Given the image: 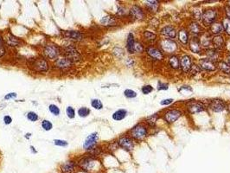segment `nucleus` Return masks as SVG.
<instances>
[{"mask_svg":"<svg viewBox=\"0 0 230 173\" xmlns=\"http://www.w3.org/2000/svg\"><path fill=\"white\" fill-rule=\"evenodd\" d=\"M61 169L63 173H73L75 170V163L73 161H68L63 164Z\"/></svg>","mask_w":230,"mask_h":173,"instance_id":"obj_19","label":"nucleus"},{"mask_svg":"<svg viewBox=\"0 0 230 173\" xmlns=\"http://www.w3.org/2000/svg\"><path fill=\"white\" fill-rule=\"evenodd\" d=\"M90 113V110L87 107H81L78 111V114L81 117H87Z\"/></svg>","mask_w":230,"mask_h":173,"instance_id":"obj_37","label":"nucleus"},{"mask_svg":"<svg viewBox=\"0 0 230 173\" xmlns=\"http://www.w3.org/2000/svg\"><path fill=\"white\" fill-rule=\"evenodd\" d=\"M210 30L214 34H220L223 30L222 24L219 23H214L210 25Z\"/></svg>","mask_w":230,"mask_h":173,"instance_id":"obj_27","label":"nucleus"},{"mask_svg":"<svg viewBox=\"0 0 230 173\" xmlns=\"http://www.w3.org/2000/svg\"><path fill=\"white\" fill-rule=\"evenodd\" d=\"M59 48L56 47L54 44H48L44 48V54L47 57H49L51 60H55L59 55Z\"/></svg>","mask_w":230,"mask_h":173,"instance_id":"obj_4","label":"nucleus"},{"mask_svg":"<svg viewBox=\"0 0 230 173\" xmlns=\"http://www.w3.org/2000/svg\"><path fill=\"white\" fill-rule=\"evenodd\" d=\"M134 44H135L134 36L132 33H130L128 35L127 42H126V48L129 53H134Z\"/></svg>","mask_w":230,"mask_h":173,"instance_id":"obj_24","label":"nucleus"},{"mask_svg":"<svg viewBox=\"0 0 230 173\" xmlns=\"http://www.w3.org/2000/svg\"><path fill=\"white\" fill-rule=\"evenodd\" d=\"M169 64L170 65V67H171L172 69H177L179 68V66H180V61L178 60L177 56L173 55V56H171V57L170 58Z\"/></svg>","mask_w":230,"mask_h":173,"instance_id":"obj_30","label":"nucleus"},{"mask_svg":"<svg viewBox=\"0 0 230 173\" xmlns=\"http://www.w3.org/2000/svg\"><path fill=\"white\" fill-rule=\"evenodd\" d=\"M55 145H59V146H67L68 145V142L65 140H61V139H55L54 140Z\"/></svg>","mask_w":230,"mask_h":173,"instance_id":"obj_47","label":"nucleus"},{"mask_svg":"<svg viewBox=\"0 0 230 173\" xmlns=\"http://www.w3.org/2000/svg\"><path fill=\"white\" fill-rule=\"evenodd\" d=\"M146 6L152 12L157 11L158 9V1H146Z\"/></svg>","mask_w":230,"mask_h":173,"instance_id":"obj_28","label":"nucleus"},{"mask_svg":"<svg viewBox=\"0 0 230 173\" xmlns=\"http://www.w3.org/2000/svg\"><path fill=\"white\" fill-rule=\"evenodd\" d=\"M204 110V106L203 104L199 102V101H190L189 102L188 104V111L194 114V113H201L202 111Z\"/></svg>","mask_w":230,"mask_h":173,"instance_id":"obj_10","label":"nucleus"},{"mask_svg":"<svg viewBox=\"0 0 230 173\" xmlns=\"http://www.w3.org/2000/svg\"><path fill=\"white\" fill-rule=\"evenodd\" d=\"M130 16L133 17V19L136 20H141L144 18L145 17V13L143 11V10L138 5H134L131 8L130 10Z\"/></svg>","mask_w":230,"mask_h":173,"instance_id":"obj_13","label":"nucleus"},{"mask_svg":"<svg viewBox=\"0 0 230 173\" xmlns=\"http://www.w3.org/2000/svg\"><path fill=\"white\" fill-rule=\"evenodd\" d=\"M65 36H68V37H69L70 39L76 40V41L82 40V38H83V35L81 34V32H79V31H74V30L65 32Z\"/></svg>","mask_w":230,"mask_h":173,"instance_id":"obj_23","label":"nucleus"},{"mask_svg":"<svg viewBox=\"0 0 230 173\" xmlns=\"http://www.w3.org/2000/svg\"><path fill=\"white\" fill-rule=\"evenodd\" d=\"M98 140V134L97 132H94L90 134L87 138H86L85 142H84L83 147L86 150H92V148L95 145L96 142Z\"/></svg>","mask_w":230,"mask_h":173,"instance_id":"obj_11","label":"nucleus"},{"mask_svg":"<svg viewBox=\"0 0 230 173\" xmlns=\"http://www.w3.org/2000/svg\"><path fill=\"white\" fill-rule=\"evenodd\" d=\"M131 135L135 139L141 140L146 137L147 129L142 125H138L134 126L131 130Z\"/></svg>","mask_w":230,"mask_h":173,"instance_id":"obj_2","label":"nucleus"},{"mask_svg":"<svg viewBox=\"0 0 230 173\" xmlns=\"http://www.w3.org/2000/svg\"><path fill=\"white\" fill-rule=\"evenodd\" d=\"M27 118H28L29 120L32 121V122H35L38 119V115L34 113V112H29L28 114H27Z\"/></svg>","mask_w":230,"mask_h":173,"instance_id":"obj_41","label":"nucleus"},{"mask_svg":"<svg viewBox=\"0 0 230 173\" xmlns=\"http://www.w3.org/2000/svg\"><path fill=\"white\" fill-rule=\"evenodd\" d=\"M100 23L104 26H113L116 24V20L113 17L106 16L100 19Z\"/></svg>","mask_w":230,"mask_h":173,"instance_id":"obj_21","label":"nucleus"},{"mask_svg":"<svg viewBox=\"0 0 230 173\" xmlns=\"http://www.w3.org/2000/svg\"><path fill=\"white\" fill-rule=\"evenodd\" d=\"M146 52L148 55H150L152 58L155 59V60L161 61L164 58V55H163L162 51H161L160 49H158V48H155V47H148L146 48Z\"/></svg>","mask_w":230,"mask_h":173,"instance_id":"obj_14","label":"nucleus"},{"mask_svg":"<svg viewBox=\"0 0 230 173\" xmlns=\"http://www.w3.org/2000/svg\"><path fill=\"white\" fill-rule=\"evenodd\" d=\"M199 66H200L201 69H204V70H208V71H214L216 69L215 63L212 62V61H210L208 58L200 60Z\"/></svg>","mask_w":230,"mask_h":173,"instance_id":"obj_15","label":"nucleus"},{"mask_svg":"<svg viewBox=\"0 0 230 173\" xmlns=\"http://www.w3.org/2000/svg\"><path fill=\"white\" fill-rule=\"evenodd\" d=\"M222 27L225 32L230 36V20L228 17H225L222 21Z\"/></svg>","mask_w":230,"mask_h":173,"instance_id":"obj_35","label":"nucleus"},{"mask_svg":"<svg viewBox=\"0 0 230 173\" xmlns=\"http://www.w3.org/2000/svg\"><path fill=\"white\" fill-rule=\"evenodd\" d=\"M33 68L38 72H47L49 69V64L46 60L42 58H37L33 62Z\"/></svg>","mask_w":230,"mask_h":173,"instance_id":"obj_5","label":"nucleus"},{"mask_svg":"<svg viewBox=\"0 0 230 173\" xmlns=\"http://www.w3.org/2000/svg\"><path fill=\"white\" fill-rule=\"evenodd\" d=\"M212 42V41L210 40V36L209 34H203L201 37V45L203 48H209L210 43Z\"/></svg>","mask_w":230,"mask_h":173,"instance_id":"obj_29","label":"nucleus"},{"mask_svg":"<svg viewBox=\"0 0 230 173\" xmlns=\"http://www.w3.org/2000/svg\"><path fill=\"white\" fill-rule=\"evenodd\" d=\"M49 111L54 114V115H59L60 113V109L56 105H50L49 106Z\"/></svg>","mask_w":230,"mask_h":173,"instance_id":"obj_43","label":"nucleus"},{"mask_svg":"<svg viewBox=\"0 0 230 173\" xmlns=\"http://www.w3.org/2000/svg\"><path fill=\"white\" fill-rule=\"evenodd\" d=\"M226 14H227V17L230 20V7L227 6L226 7Z\"/></svg>","mask_w":230,"mask_h":173,"instance_id":"obj_53","label":"nucleus"},{"mask_svg":"<svg viewBox=\"0 0 230 173\" xmlns=\"http://www.w3.org/2000/svg\"><path fill=\"white\" fill-rule=\"evenodd\" d=\"M227 63H228V64L230 66V55L227 57Z\"/></svg>","mask_w":230,"mask_h":173,"instance_id":"obj_55","label":"nucleus"},{"mask_svg":"<svg viewBox=\"0 0 230 173\" xmlns=\"http://www.w3.org/2000/svg\"><path fill=\"white\" fill-rule=\"evenodd\" d=\"M172 102H173V99H166V100H163L162 101H160V104L163 106H167Z\"/></svg>","mask_w":230,"mask_h":173,"instance_id":"obj_49","label":"nucleus"},{"mask_svg":"<svg viewBox=\"0 0 230 173\" xmlns=\"http://www.w3.org/2000/svg\"><path fill=\"white\" fill-rule=\"evenodd\" d=\"M72 63L73 62H71L69 58L67 57H63V58H60L58 60H56V65L57 68H60V69H69L72 66Z\"/></svg>","mask_w":230,"mask_h":173,"instance_id":"obj_18","label":"nucleus"},{"mask_svg":"<svg viewBox=\"0 0 230 173\" xmlns=\"http://www.w3.org/2000/svg\"><path fill=\"white\" fill-rule=\"evenodd\" d=\"M207 55H208V59H209L212 62H216L218 60L219 57V53L216 49H208L207 50Z\"/></svg>","mask_w":230,"mask_h":173,"instance_id":"obj_26","label":"nucleus"},{"mask_svg":"<svg viewBox=\"0 0 230 173\" xmlns=\"http://www.w3.org/2000/svg\"><path fill=\"white\" fill-rule=\"evenodd\" d=\"M169 88V85L167 83H163V82H158V90H167Z\"/></svg>","mask_w":230,"mask_h":173,"instance_id":"obj_48","label":"nucleus"},{"mask_svg":"<svg viewBox=\"0 0 230 173\" xmlns=\"http://www.w3.org/2000/svg\"><path fill=\"white\" fill-rule=\"evenodd\" d=\"M180 67L184 72H188L192 68L191 59L189 55H183L180 60Z\"/></svg>","mask_w":230,"mask_h":173,"instance_id":"obj_16","label":"nucleus"},{"mask_svg":"<svg viewBox=\"0 0 230 173\" xmlns=\"http://www.w3.org/2000/svg\"><path fill=\"white\" fill-rule=\"evenodd\" d=\"M4 121H5V124L9 125L11 123L12 119H11V118L10 117V116H5V117L4 118Z\"/></svg>","mask_w":230,"mask_h":173,"instance_id":"obj_51","label":"nucleus"},{"mask_svg":"<svg viewBox=\"0 0 230 173\" xmlns=\"http://www.w3.org/2000/svg\"><path fill=\"white\" fill-rule=\"evenodd\" d=\"M212 43L213 45L215 46V48H217V49H221L224 47V39L222 36L220 35H217L216 36H214L212 38Z\"/></svg>","mask_w":230,"mask_h":173,"instance_id":"obj_20","label":"nucleus"},{"mask_svg":"<svg viewBox=\"0 0 230 173\" xmlns=\"http://www.w3.org/2000/svg\"><path fill=\"white\" fill-rule=\"evenodd\" d=\"M178 36H179V40L183 44H187L188 43L189 40V36L188 32L184 29H181L179 31V34H178Z\"/></svg>","mask_w":230,"mask_h":173,"instance_id":"obj_31","label":"nucleus"},{"mask_svg":"<svg viewBox=\"0 0 230 173\" xmlns=\"http://www.w3.org/2000/svg\"><path fill=\"white\" fill-rule=\"evenodd\" d=\"M66 113H67V115H68V117L69 118V119L75 118V109L72 107H68L67 109H66Z\"/></svg>","mask_w":230,"mask_h":173,"instance_id":"obj_42","label":"nucleus"},{"mask_svg":"<svg viewBox=\"0 0 230 173\" xmlns=\"http://www.w3.org/2000/svg\"><path fill=\"white\" fill-rule=\"evenodd\" d=\"M218 66H219L220 69L223 71L224 73H226V74H229L230 73V66L227 62H220L218 63Z\"/></svg>","mask_w":230,"mask_h":173,"instance_id":"obj_34","label":"nucleus"},{"mask_svg":"<svg viewBox=\"0 0 230 173\" xmlns=\"http://www.w3.org/2000/svg\"><path fill=\"white\" fill-rule=\"evenodd\" d=\"M152 91H153V88H152V86H150V85L144 86V87L142 88V93H143L144 94H150V93L152 92Z\"/></svg>","mask_w":230,"mask_h":173,"instance_id":"obj_45","label":"nucleus"},{"mask_svg":"<svg viewBox=\"0 0 230 173\" xmlns=\"http://www.w3.org/2000/svg\"><path fill=\"white\" fill-rule=\"evenodd\" d=\"M65 55H67V58H69L71 62H78L81 60L80 53L72 46L68 47L65 49Z\"/></svg>","mask_w":230,"mask_h":173,"instance_id":"obj_8","label":"nucleus"},{"mask_svg":"<svg viewBox=\"0 0 230 173\" xmlns=\"http://www.w3.org/2000/svg\"><path fill=\"white\" fill-rule=\"evenodd\" d=\"M144 36H145V37L146 38L147 40H149V41H154L156 39V37H157L156 34H154V33L151 32V31H145Z\"/></svg>","mask_w":230,"mask_h":173,"instance_id":"obj_40","label":"nucleus"},{"mask_svg":"<svg viewBox=\"0 0 230 173\" xmlns=\"http://www.w3.org/2000/svg\"><path fill=\"white\" fill-rule=\"evenodd\" d=\"M157 119H158V115H157V114H153V115H152V116H149V117L146 119L147 122L151 125H154V124H155L156 121H157Z\"/></svg>","mask_w":230,"mask_h":173,"instance_id":"obj_44","label":"nucleus"},{"mask_svg":"<svg viewBox=\"0 0 230 173\" xmlns=\"http://www.w3.org/2000/svg\"><path fill=\"white\" fill-rule=\"evenodd\" d=\"M127 115V112L125 109H119V110L116 111L113 114H112V119L114 120H117V121H119V120H122L124 119L126 116Z\"/></svg>","mask_w":230,"mask_h":173,"instance_id":"obj_25","label":"nucleus"},{"mask_svg":"<svg viewBox=\"0 0 230 173\" xmlns=\"http://www.w3.org/2000/svg\"><path fill=\"white\" fill-rule=\"evenodd\" d=\"M2 44H3V39H2V37L0 36V46H2Z\"/></svg>","mask_w":230,"mask_h":173,"instance_id":"obj_57","label":"nucleus"},{"mask_svg":"<svg viewBox=\"0 0 230 173\" xmlns=\"http://www.w3.org/2000/svg\"><path fill=\"white\" fill-rule=\"evenodd\" d=\"M119 145L120 147L125 149L126 151H132L134 147V143L133 141L128 137H122L119 139Z\"/></svg>","mask_w":230,"mask_h":173,"instance_id":"obj_12","label":"nucleus"},{"mask_svg":"<svg viewBox=\"0 0 230 173\" xmlns=\"http://www.w3.org/2000/svg\"><path fill=\"white\" fill-rule=\"evenodd\" d=\"M189 29L190 32L193 33V34L197 35L199 34V33H201V27H200V25H199L198 23H191Z\"/></svg>","mask_w":230,"mask_h":173,"instance_id":"obj_32","label":"nucleus"},{"mask_svg":"<svg viewBox=\"0 0 230 173\" xmlns=\"http://www.w3.org/2000/svg\"><path fill=\"white\" fill-rule=\"evenodd\" d=\"M161 34L169 39H174L176 36V31L172 26H165L161 29Z\"/></svg>","mask_w":230,"mask_h":173,"instance_id":"obj_17","label":"nucleus"},{"mask_svg":"<svg viewBox=\"0 0 230 173\" xmlns=\"http://www.w3.org/2000/svg\"><path fill=\"white\" fill-rule=\"evenodd\" d=\"M229 7H230V1H229Z\"/></svg>","mask_w":230,"mask_h":173,"instance_id":"obj_59","label":"nucleus"},{"mask_svg":"<svg viewBox=\"0 0 230 173\" xmlns=\"http://www.w3.org/2000/svg\"><path fill=\"white\" fill-rule=\"evenodd\" d=\"M78 165L81 169H83L84 171H91L96 166V161L92 158H83L79 161Z\"/></svg>","mask_w":230,"mask_h":173,"instance_id":"obj_3","label":"nucleus"},{"mask_svg":"<svg viewBox=\"0 0 230 173\" xmlns=\"http://www.w3.org/2000/svg\"><path fill=\"white\" fill-rule=\"evenodd\" d=\"M143 45L140 43V42H135L134 44V52H139V53H141L143 51Z\"/></svg>","mask_w":230,"mask_h":173,"instance_id":"obj_46","label":"nucleus"},{"mask_svg":"<svg viewBox=\"0 0 230 173\" xmlns=\"http://www.w3.org/2000/svg\"><path fill=\"white\" fill-rule=\"evenodd\" d=\"M200 42L196 38H192L189 42V48L192 52L194 53H200L201 51V46Z\"/></svg>","mask_w":230,"mask_h":173,"instance_id":"obj_22","label":"nucleus"},{"mask_svg":"<svg viewBox=\"0 0 230 173\" xmlns=\"http://www.w3.org/2000/svg\"><path fill=\"white\" fill-rule=\"evenodd\" d=\"M5 48H4L3 46H0V57H1L2 55H5Z\"/></svg>","mask_w":230,"mask_h":173,"instance_id":"obj_54","label":"nucleus"},{"mask_svg":"<svg viewBox=\"0 0 230 173\" xmlns=\"http://www.w3.org/2000/svg\"><path fill=\"white\" fill-rule=\"evenodd\" d=\"M161 48L166 53H172L176 49V43L170 39H165L161 42Z\"/></svg>","mask_w":230,"mask_h":173,"instance_id":"obj_7","label":"nucleus"},{"mask_svg":"<svg viewBox=\"0 0 230 173\" xmlns=\"http://www.w3.org/2000/svg\"><path fill=\"white\" fill-rule=\"evenodd\" d=\"M124 94H125V96H126V98H129V99H133V98H135V97L137 96V93L132 89L125 90Z\"/></svg>","mask_w":230,"mask_h":173,"instance_id":"obj_38","label":"nucleus"},{"mask_svg":"<svg viewBox=\"0 0 230 173\" xmlns=\"http://www.w3.org/2000/svg\"><path fill=\"white\" fill-rule=\"evenodd\" d=\"M117 14H118L119 16H123V15H125V14H126V11H125V9H124V8L119 7V11H117Z\"/></svg>","mask_w":230,"mask_h":173,"instance_id":"obj_52","label":"nucleus"},{"mask_svg":"<svg viewBox=\"0 0 230 173\" xmlns=\"http://www.w3.org/2000/svg\"><path fill=\"white\" fill-rule=\"evenodd\" d=\"M30 148H31V151H32V152H35V153H36V151H35V148H34L33 146H30Z\"/></svg>","mask_w":230,"mask_h":173,"instance_id":"obj_56","label":"nucleus"},{"mask_svg":"<svg viewBox=\"0 0 230 173\" xmlns=\"http://www.w3.org/2000/svg\"><path fill=\"white\" fill-rule=\"evenodd\" d=\"M209 108L213 112L220 113V112H222V111L225 110L226 105L222 100H213L209 103Z\"/></svg>","mask_w":230,"mask_h":173,"instance_id":"obj_9","label":"nucleus"},{"mask_svg":"<svg viewBox=\"0 0 230 173\" xmlns=\"http://www.w3.org/2000/svg\"><path fill=\"white\" fill-rule=\"evenodd\" d=\"M182 115L181 112L179 110H176V109H172V110H169L168 112L165 113L164 114V119L165 121L170 124V123H173L176 120H177L180 116Z\"/></svg>","mask_w":230,"mask_h":173,"instance_id":"obj_6","label":"nucleus"},{"mask_svg":"<svg viewBox=\"0 0 230 173\" xmlns=\"http://www.w3.org/2000/svg\"><path fill=\"white\" fill-rule=\"evenodd\" d=\"M16 97H17V94H16V93H10V94H8L7 95H5V100H9V99L16 98Z\"/></svg>","mask_w":230,"mask_h":173,"instance_id":"obj_50","label":"nucleus"},{"mask_svg":"<svg viewBox=\"0 0 230 173\" xmlns=\"http://www.w3.org/2000/svg\"><path fill=\"white\" fill-rule=\"evenodd\" d=\"M42 127L45 130V131H49L52 129L53 127V125L52 123L49 121V120H43L42 122Z\"/></svg>","mask_w":230,"mask_h":173,"instance_id":"obj_39","label":"nucleus"},{"mask_svg":"<svg viewBox=\"0 0 230 173\" xmlns=\"http://www.w3.org/2000/svg\"><path fill=\"white\" fill-rule=\"evenodd\" d=\"M228 110H229V112H230V105H229V107H228Z\"/></svg>","mask_w":230,"mask_h":173,"instance_id":"obj_58","label":"nucleus"},{"mask_svg":"<svg viewBox=\"0 0 230 173\" xmlns=\"http://www.w3.org/2000/svg\"><path fill=\"white\" fill-rule=\"evenodd\" d=\"M217 18V11L214 9L206 10L202 15V21L204 25H211Z\"/></svg>","mask_w":230,"mask_h":173,"instance_id":"obj_1","label":"nucleus"},{"mask_svg":"<svg viewBox=\"0 0 230 173\" xmlns=\"http://www.w3.org/2000/svg\"><path fill=\"white\" fill-rule=\"evenodd\" d=\"M6 42H7V43L10 46H17V45H19V43H20L19 40H17L15 36H12V35H10V36H8L7 41Z\"/></svg>","mask_w":230,"mask_h":173,"instance_id":"obj_33","label":"nucleus"},{"mask_svg":"<svg viewBox=\"0 0 230 173\" xmlns=\"http://www.w3.org/2000/svg\"><path fill=\"white\" fill-rule=\"evenodd\" d=\"M91 105L94 108L97 109V110H100L103 107V105L101 103V101L98 99H94L91 101Z\"/></svg>","mask_w":230,"mask_h":173,"instance_id":"obj_36","label":"nucleus"}]
</instances>
